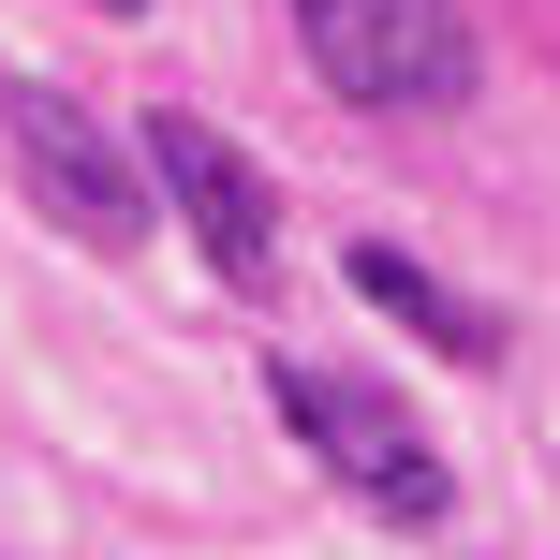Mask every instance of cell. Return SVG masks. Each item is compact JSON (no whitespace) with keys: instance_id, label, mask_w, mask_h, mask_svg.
Listing matches in <instances>:
<instances>
[{"instance_id":"8992f818","label":"cell","mask_w":560,"mask_h":560,"mask_svg":"<svg viewBox=\"0 0 560 560\" xmlns=\"http://www.w3.org/2000/svg\"><path fill=\"white\" fill-rule=\"evenodd\" d=\"M104 15H133V0H104Z\"/></svg>"},{"instance_id":"3957f363","label":"cell","mask_w":560,"mask_h":560,"mask_svg":"<svg viewBox=\"0 0 560 560\" xmlns=\"http://www.w3.org/2000/svg\"><path fill=\"white\" fill-rule=\"evenodd\" d=\"M148 177L177 192V222H192V252L222 266V280H266L280 266V192H266V163L236 133H207L192 104H148Z\"/></svg>"},{"instance_id":"7a4b0ae2","label":"cell","mask_w":560,"mask_h":560,"mask_svg":"<svg viewBox=\"0 0 560 560\" xmlns=\"http://www.w3.org/2000/svg\"><path fill=\"white\" fill-rule=\"evenodd\" d=\"M266 413L295 428V443L325 457V472L354 487L369 516H398V532H443L457 472H443V443H428V428L398 413L384 384H354V369H295V354H280V369H266Z\"/></svg>"},{"instance_id":"6da1fadb","label":"cell","mask_w":560,"mask_h":560,"mask_svg":"<svg viewBox=\"0 0 560 560\" xmlns=\"http://www.w3.org/2000/svg\"><path fill=\"white\" fill-rule=\"evenodd\" d=\"M295 45H310V74H325L339 104H369V118L472 104V59H487L457 0H295Z\"/></svg>"},{"instance_id":"277c9868","label":"cell","mask_w":560,"mask_h":560,"mask_svg":"<svg viewBox=\"0 0 560 560\" xmlns=\"http://www.w3.org/2000/svg\"><path fill=\"white\" fill-rule=\"evenodd\" d=\"M0 118H15V177L89 236V252H133V236H148V192H133V163L104 148L89 104H59V89H0Z\"/></svg>"},{"instance_id":"5b68a950","label":"cell","mask_w":560,"mask_h":560,"mask_svg":"<svg viewBox=\"0 0 560 560\" xmlns=\"http://www.w3.org/2000/svg\"><path fill=\"white\" fill-rule=\"evenodd\" d=\"M354 295H369V310H398V325H413V339H443L457 369H502V310H472V295H457L443 266L384 252V236H369V252H354Z\"/></svg>"}]
</instances>
